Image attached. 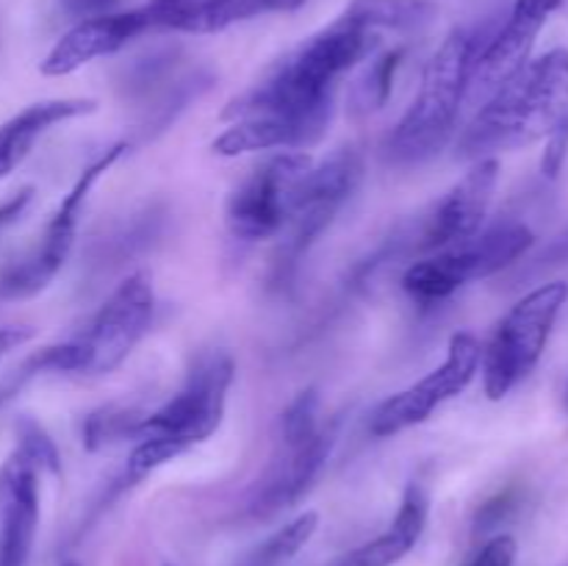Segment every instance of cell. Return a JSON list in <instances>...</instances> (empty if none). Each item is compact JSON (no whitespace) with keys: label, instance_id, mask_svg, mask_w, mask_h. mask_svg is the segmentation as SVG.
I'll return each mask as SVG.
<instances>
[{"label":"cell","instance_id":"836d02e7","mask_svg":"<svg viewBox=\"0 0 568 566\" xmlns=\"http://www.w3.org/2000/svg\"><path fill=\"white\" fill-rule=\"evenodd\" d=\"M61 566H81V564H78V560H64V564H61Z\"/></svg>","mask_w":568,"mask_h":566},{"label":"cell","instance_id":"5b68a950","mask_svg":"<svg viewBox=\"0 0 568 566\" xmlns=\"http://www.w3.org/2000/svg\"><path fill=\"white\" fill-rule=\"evenodd\" d=\"M364 178V159L355 150H338L322 164H314L300 183L294 211L288 216V233L283 236L270 270L272 289H288L308 250L320 242L338 211L344 209Z\"/></svg>","mask_w":568,"mask_h":566},{"label":"cell","instance_id":"603a6c76","mask_svg":"<svg viewBox=\"0 0 568 566\" xmlns=\"http://www.w3.org/2000/svg\"><path fill=\"white\" fill-rule=\"evenodd\" d=\"M403 61L405 48H394L372 61V67L364 72V78H361L358 87H355L353 92V109L358 111V114H372V111L383 109V105L388 103Z\"/></svg>","mask_w":568,"mask_h":566},{"label":"cell","instance_id":"1f68e13d","mask_svg":"<svg viewBox=\"0 0 568 566\" xmlns=\"http://www.w3.org/2000/svg\"><path fill=\"white\" fill-rule=\"evenodd\" d=\"M28 338H31V331H28V327H0V358H3L9 350L28 342Z\"/></svg>","mask_w":568,"mask_h":566},{"label":"cell","instance_id":"d4e9b609","mask_svg":"<svg viewBox=\"0 0 568 566\" xmlns=\"http://www.w3.org/2000/svg\"><path fill=\"white\" fill-rule=\"evenodd\" d=\"M14 436H17V453L26 455L37 469H48L53 475L61 472V455L55 449L53 438L44 433V427L39 422H33L31 416H20L14 425Z\"/></svg>","mask_w":568,"mask_h":566},{"label":"cell","instance_id":"4fadbf2b","mask_svg":"<svg viewBox=\"0 0 568 566\" xmlns=\"http://www.w3.org/2000/svg\"><path fill=\"white\" fill-rule=\"evenodd\" d=\"M499 161L480 159L419 222L408 236L410 250H438L469 242L480 233L497 189Z\"/></svg>","mask_w":568,"mask_h":566},{"label":"cell","instance_id":"5bb4252c","mask_svg":"<svg viewBox=\"0 0 568 566\" xmlns=\"http://www.w3.org/2000/svg\"><path fill=\"white\" fill-rule=\"evenodd\" d=\"M333 444H336L333 427H320V433L305 442H281L272 464L250 492L247 514L253 519H270L300 503V497L314 486L320 472L325 469Z\"/></svg>","mask_w":568,"mask_h":566},{"label":"cell","instance_id":"9a60e30c","mask_svg":"<svg viewBox=\"0 0 568 566\" xmlns=\"http://www.w3.org/2000/svg\"><path fill=\"white\" fill-rule=\"evenodd\" d=\"M148 31L150 20L142 6L131 11H111V14L78 20L50 48V53L39 64V72L48 78H64L70 72L81 70L89 61L116 53V50H122L128 42H133V39Z\"/></svg>","mask_w":568,"mask_h":566},{"label":"cell","instance_id":"3957f363","mask_svg":"<svg viewBox=\"0 0 568 566\" xmlns=\"http://www.w3.org/2000/svg\"><path fill=\"white\" fill-rule=\"evenodd\" d=\"M236 364L225 350H211L194 361L181 392L172 394L161 408L142 416L136 431V449L122 475V486H133L159 466L205 442L225 416Z\"/></svg>","mask_w":568,"mask_h":566},{"label":"cell","instance_id":"2e32d148","mask_svg":"<svg viewBox=\"0 0 568 566\" xmlns=\"http://www.w3.org/2000/svg\"><path fill=\"white\" fill-rule=\"evenodd\" d=\"M39 527V469L22 453L0 466V566H26Z\"/></svg>","mask_w":568,"mask_h":566},{"label":"cell","instance_id":"8992f818","mask_svg":"<svg viewBox=\"0 0 568 566\" xmlns=\"http://www.w3.org/2000/svg\"><path fill=\"white\" fill-rule=\"evenodd\" d=\"M536 236L521 222H499L469 242L447 247L433 259L416 261L405 270L403 289L422 305L442 303L460 286L508 270L532 247Z\"/></svg>","mask_w":568,"mask_h":566},{"label":"cell","instance_id":"d6986e66","mask_svg":"<svg viewBox=\"0 0 568 566\" xmlns=\"http://www.w3.org/2000/svg\"><path fill=\"white\" fill-rule=\"evenodd\" d=\"M94 109H98V103L89 98L42 100V103L28 105L20 114L6 120L0 125V178L14 172L26 161V155L31 153V148L44 131H50V128L64 120L92 114Z\"/></svg>","mask_w":568,"mask_h":566},{"label":"cell","instance_id":"30bf717a","mask_svg":"<svg viewBox=\"0 0 568 566\" xmlns=\"http://www.w3.org/2000/svg\"><path fill=\"white\" fill-rule=\"evenodd\" d=\"M311 166H314L311 155L281 153L244 178L225 205V220L233 236L258 242L281 233L292 216L300 183L305 181Z\"/></svg>","mask_w":568,"mask_h":566},{"label":"cell","instance_id":"9c48e42d","mask_svg":"<svg viewBox=\"0 0 568 566\" xmlns=\"http://www.w3.org/2000/svg\"><path fill=\"white\" fill-rule=\"evenodd\" d=\"M558 9L560 0H516L508 17L488 28L469 64L464 105L480 109L494 92L530 64L538 33Z\"/></svg>","mask_w":568,"mask_h":566},{"label":"cell","instance_id":"4dcf8cb0","mask_svg":"<svg viewBox=\"0 0 568 566\" xmlns=\"http://www.w3.org/2000/svg\"><path fill=\"white\" fill-rule=\"evenodd\" d=\"M31 198H33V189L26 186V189H20L17 194H11L9 200H3V203H0V231H3V228H9L11 222L20 220V214L28 209Z\"/></svg>","mask_w":568,"mask_h":566},{"label":"cell","instance_id":"7a4b0ae2","mask_svg":"<svg viewBox=\"0 0 568 566\" xmlns=\"http://www.w3.org/2000/svg\"><path fill=\"white\" fill-rule=\"evenodd\" d=\"M568 114V50L530 61L477 109L458 139V159H494L549 137Z\"/></svg>","mask_w":568,"mask_h":566},{"label":"cell","instance_id":"6da1fadb","mask_svg":"<svg viewBox=\"0 0 568 566\" xmlns=\"http://www.w3.org/2000/svg\"><path fill=\"white\" fill-rule=\"evenodd\" d=\"M377 33L353 26L342 14L283 55L253 89L231 100L225 120L281 117L327 131L338 78L375 50Z\"/></svg>","mask_w":568,"mask_h":566},{"label":"cell","instance_id":"f1b7e54d","mask_svg":"<svg viewBox=\"0 0 568 566\" xmlns=\"http://www.w3.org/2000/svg\"><path fill=\"white\" fill-rule=\"evenodd\" d=\"M560 264H568V228L560 236H555L552 242L547 244V247L541 250V253L536 255V261H532V270H552V266H560Z\"/></svg>","mask_w":568,"mask_h":566},{"label":"cell","instance_id":"44dd1931","mask_svg":"<svg viewBox=\"0 0 568 566\" xmlns=\"http://www.w3.org/2000/svg\"><path fill=\"white\" fill-rule=\"evenodd\" d=\"M438 11V0H349L342 17L372 33L419 31L436 20Z\"/></svg>","mask_w":568,"mask_h":566},{"label":"cell","instance_id":"7c38bea8","mask_svg":"<svg viewBox=\"0 0 568 566\" xmlns=\"http://www.w3.org/2000/svg\"><path fill=\"white\" fill-rule=\"evenodd\" d=\"M480 342H477L471 333H455L453 342H449L447 358H444L442 366L427 372V375L422 377V381H416L414 386L403 388L399 394L388 397L386 403L375 411V416H372L369 422L372 436L386 438L430 420V414L438 405H444L447 400L458 397L460 392L469 388L477 370H480Z\"/></svg>","mask_w":568,"mask_h":566},{"label":"cell","instance_id":"e575fe53","mask_svg":"<svg viewBox=\"0 0 568 566\" xmlns=\"http://www.w3.org/2000/svg\"><path fill=\"white\" fill-rule=\"evenodd\" d=\"M166 566H170V564H166Z\"/></svg>","mask_w":568,"mask_h":566},{"label":"cell","instance_id":"52a82bcc","mask_svg":"<svg viewBox=\"0 0 568 566\" xmlns=\"http://www.w3.org/2000/svg\"><path fill=\"white\" fill-rule=\"evenodd\" d=\"M566 300V283H544L525 294L499 322L480 358L488 397L503 400L510 388L519 386L536 370Z\"/></svg>","mask_w":568,"mask_h":566},{"label":"cell","instance_id":"7402d4cb","mask_svg":"<svg viewBox=\"0 0 568 566\" xmlns=\"http://www.w3.org/2000/svg\"><path fill=\"white\" fill-rule=\"evenodd\" d=\"M316 527H320V514H316V511H305L297 519H292L288 525H283L281 530L272 533L266 542H261L258 547L242 560V566H283L314 538Z\"/></svg>","mask_w":568,"mask_h":566},{"label":"cell","instance_id":"ba28073f","mask_svg":"<svg viewBox=\"0 0 568 566\" xmlns=\"http://www.w3.org/2000/svg\"><path fill=\"white\" fill-rule=\"evenodd\" d=\"M125 150H128L125 142L114 144V148L105 150L98 161H92V164L78 175V181L72 183L70 192L64 194V200L59 203L55 214L50 216L37 250H33L28 259H22L20 264L9 266V270L0 275V300L33 297V294L42 292V289L59 275L67 255H70L72 244H75V228H78V220H81L83 205H87L89 192H92L94 183L100 181V175L109 172L111 166L122 159Z\"/></svg>","mask_w":568,"mask_h":566},{"label":"cell","instance_id":"f546056e","mask_svg":"<svg viewBox=\"0 0 568 566\" xmlns=\"http://www.w3.org/2000/svg\"><path fill=\"white\" fill-rule=\"evenodd\" d=\"M120 0H61V11L78 20H89V17L111 14Z\"/></svg>","mask_w":568,"mask_h":566},{"label":"cell","instance_id":"cb8c5ba5","mask_svg":"<svg viewBox=\"0 0 568 566\" xmlns=\"http://www.w3.org/2000/svg\"><path fill=\"white\" fill-rule=\"evenodd\" d=\"M142 416V411L122 408V405H105V408L92 411L83 420V447L94 453V449H103L109 444L136 438Z\"/></svg>","mask_w":568,"mask_h":566},{"label":"cell","instance_id":"d6a6232c","mask_svg":"<svg viewBox=\"0 0 568 566\" xmlns=\"http://www.w3.org/2000/svg\"><path fill=\"white\" fill-rule=\"evenodd\" d=\"M564 408H566V414H568V383H566V392H564Z\"/></svg>","mask_w":568,"mask_h":566},{"label":"cell","instance_id":"ac0fdd59","mask_svg":"<svg viewBox=\"0 0 568 566\" xmlns=\"http://www.w3.org/2000/svg\"><path fill=\"white\" fill-rule=\"evenodd\" d=\"M427 514H430V499L419 483H410L403 494L397 516L388 525L386 533L375 536L372 542L349 549L347 555L333 566H394L419 544L422 533L427 527Z\"/></svg>","mask_w":568,"mask_h":566},{"label":"cell","instance_id":"8fae6325","mask_svg":"<svg viewBox=\"0 0 568 566\" xmlns=\"http://www.w3.org/2000/svg\"><path fill=\"white\" fill-rule=\"evenodd\" d=\"M153 311L155 294L150 277L144 272L128 275L100 305L83 333L72 336L83 350V372L105 375L116 370L150 331Z\"/></svg>","mask_w":568,"mask_h":566},{"label":"cell","instance_id":"ffe728a7","mask_svg":"<svg viewBox=\"0 0 568 566\" xmlns=\"http://www.w3.org/2000/svg\"><path fill=\"white\" fill-rule=\"evenodd\" d=\"M322 137L325 133L314 131L303 122L281 120V117H244V120H233V125L214 139L211 150L216 155H242L275 148L292 150L316 144Z\"/></svg>","mask_w":568,"mask_h":566},{"label":"cell","instance_id":"484cf974","mask_svg":"<svg viewBox=\"0 0 568 566\" xmlns=\"http://www.w3.org/2000/svg\"><path fill=\"white\" fill-rule=\"evenodd\" d=\"M320 394L316 388H305L281 420V442H305L320 433Z\"/></svg>","mask_w":568,"mask_h":566},{"label":"cell","instance_id":"277c9868","mask_svg":"<svg viewBox=\"0 0 568 566\" xmlns=\"http://www.w3.org/2000/svg\"><path fill=\"white\" fill-rule=\"evenodd\" d=\"M488 28L491 26L455 28L427 61L419 94L386 142V155L392 164H422L449 142L460 109H464L469 64L475 59V50L486 39Z\"/></svg>","mask_w":568,"mask_h":566},{"label":"cell","instance_id":"e0dca14e","mask_svg":"<svg viewBox=\"0 0 568 566\" xmlns=\"http://www.w3.org/2000/svg\"><path fill=\"white\" fill-rule=\"evenodd\" d=\"M300 6L305 0H148L142 9L150 31L216 33L255 17L297 11Z\"/></svg>","mask_w":568,"mask_h":566},{"label":"cell","instance_id":"4316f807","mask_svg":"<svg viewBox=\"0 0 568 566\" xmlns=\"http://www.w3.org/2000/svg\"><path fill=\"white\" fill-rule=\"evenodd\" d=\"M566 159H568V114L552 128V133L547 137V150H544V161H541L544 175L558 178L560 172H564Z\"/></svg>","mask_w":568,"mask_h":566},{"label":"cell","instance_id":"83f0119b","mask_svg":"<svg viewBox=\"0 0 568 566\" xmlns=\"http://www.w3.org/2000/svg\"><path fill=\"white\" fill-rule=\"evenodd\" d=\"M516 538L503 533V536H494L480 553L475 555L469 566H516Z\"/></svg>","mask_w":568,"mask_h":566}]
</instances>
